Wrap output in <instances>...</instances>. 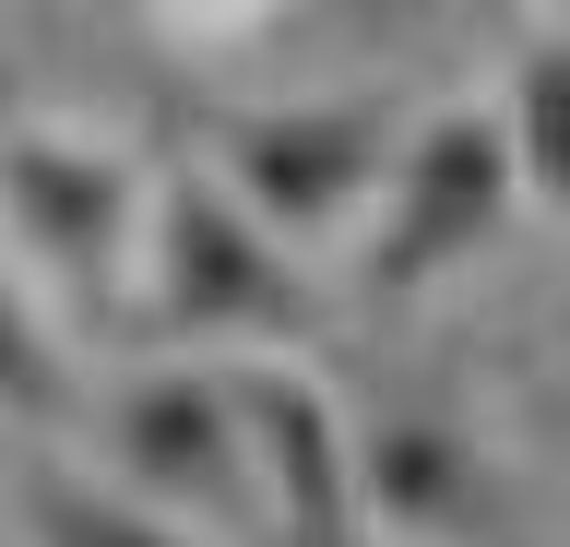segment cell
<instances>
[{
	"label": "cell",
	"instance_id": "cell-4",
	"mask_svg": "<svg viewBox=\"0 0 570 547\" xmlns=\"http://www.w3.org/2000/svg\"><path fill=\"white\" fill-rule=\"evenodd\" d=\"M107 452L142 500H190L203 524H262V465H249L238 381L214 369H131L107 393Z\"/></svg>",
	"mask_w": 570,
	"mask_h": 547
},
{
	"label": "cell",
	"instance_id": "cell-3",
	"mask_svg": "<svg viewBox=\"0 0 570 547\" xmlns=\"http://www.w3.org/2000/svg\"><path fill=\"white\" fill-rule=\"evenodd\" d=\"M523 191V155H511V108H440L404 144L381 191V238H368V297L404 310L416 286H440L452 262H475Z\"/></svg>",
	"mask_w": 570,
	"mask_h": 547
},
{
	"label": "cell",
	"instance_id": "cell-9",
	"mask_svg": "<svg viewBox=\"0 0 570 547\" xmlns=\"http://www.w3.org/2000/svg\"><path fill=\"white\" fill-rule=\"evenodd\" d=\"M511 155H523V179L570 215V25L534 37L523 72H511Z\"/></svg>",
	"mask_w": 570,
	"mask_h": 547
},
{
	"label": "cell",
	"instance_id": "cell-10",
	"mask_svg": "<svg viewBox=\"0 0 570 547\" xmlns=\"http://www.w3.org/2000/svg\"><path fill=\"white\" fill-rule=\"evenodd\" d=\"M0 417H24V429H71L83 417V393H71V358L48 345V322H36V297L0 274Z\"/></svg>",
	"mask_w": 570,
	"mask_h": 547
},
{
	"label": "cell",
	"instance_id": "cell-1",
	"mask_svg": "<svg viewBox=\"0 0 570 547\" xmlns=\"http://www.w3.org/2000/svg\"><path fill=\"white\" fill-rule=\"evenodd\" d=\"M321 322L309 274L214 167H178L142 226V333L155 345H297Z\"/></svg>",
	"mask_w": 570,
	"mask_h": 547
},
{
	"label": "cell",
	"instance_id": "cell-2",
	"mask_svg": "<svg viewBox=\"0 0 570 547\" xmlns=\"http://www.w3.org/2000/svg\"><path fill=\"white\" fill-rule=\"evenodd\" d=\"M404 167V119L392 96H297V108H214V179L238 191L274 238L345 226L368 191Z\"/></svg>",
	"mask_w": 570,
	"mask_h": 547
},
{
	"label": "cell",
	"instance_id": "cell-7",
	"mask_svg": "<svg viewBox=\"0 0 570 547\" xmlns=\"http://www.w3.org/2000/svg\"><path fill=\"white\" fill-rule=\"evenodd\" d=\"M356 500L392 536H440V547H511V500H499L488 452L440 417V404H392L356 440Z\"/></svg>",
	"mask_w": 570,
	"mask_h": 547
},
{
	"label": "cell",
	"instance_id": "cell-8",
	"mask_svg": "<svg viewBox=\"0 0 570 547\" xmlns=\"http://www.w3.org/2000/svg\"><path fill=\"white\" fill-rule=\"evenodd\" d=\"M24 536L36 547H203L190 524L119 500V488H96V476H71V465H24Z\"/></svg>",
	"mask_w": 570,
	"mask_h": 547
},
{
	"label": "cell",
	"instance_id": "cell-5",
	"mask_svg": "<svg viewBox=\"0 0 570 547\" xmlns=\"http://www.w3.org/2000/svg\"><path fill=\"white\" fill-rule=\"evenodd\" d=\"M0 226H12L60 286H107V274L131 262V238L155 226V203H142L131 155L12 119V131H0Z\"/></svg>",
	"mask_w": 570,
	"mask_h": 547
},
{
	"label": "cell",
	"instance_id": "cell-6",
	"mask_svg": "<svg viewBox=\"0 0 570 547\" xmlns=\"http://www.w3.org/2000/svg\"><path fill=\"white\" fill-rule=\"evenodd\" d=\"M249 465H262V524L274 547H368V500H356V440L321 381L297 369H238Z\"/></svg>",
	"mask_w": 570,
	"mask_h": 547
}]
</instances>
